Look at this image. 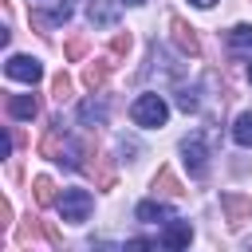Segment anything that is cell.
<instances>
[{
  "mask_svg": "<svg viewBox=\"0 0 252 252\" xmlns=\"http://www.w3.org/2000/svg\"><path fill=\"white\" fill-rule=\"evenodd\" d=\"M130 118H134V126L154 130V126H165L169 106H165V98H161V94H138V98H134V106H130Z\"/></svg>",
  "mask_w": 252,
  "mask_h": 252,
  "instance_id": "obj_1",
  "label": "cell"
},
{
  "mask_svg": "<svg viewBox=\"0 0 252 252\" xmlns=\"http://www.w3.org/2000/svg\"><path fill=\"white\" fill-rule=\"evenodd\" d=\"M39 158H51V161H67V165H75V146H71V138L63 134L59 122L39 138Z\"/></svg>",
  "mask_w": 252,
  "mask_h": 252,
  "instance_id": "obj_2",
  "label": "cell"
},
{
  "mask_svg": "<svg viewBox=\"0 0 252 252\" xmlns=\"http://www.w3.org/2000/svg\"><path fill=\"white\" fill-rule=\"evenodd\" d=\"M91 209H94V197H91L87 189H63V197H59V217H63V220L83 224V220L91 217Z\"/></svg>",
  "mask_w": 252,
  "mask_h": 252,
  "instance_id": "obj_3",
  "label": "cell"
},
{
  "mask_svg": "<svg viewBox=\"0 0 252 252\" xmlns=\"http://www.w3.org/2000/svg\"><path fill=\"white\" fill-rule=\"evenodd\" d=\"M181 154H185L189 173H193V177H205V169H209V138H205L201 130L189 134V138H181Z\"/></svg>",
  "mask_w": 252,
  "mask_h": 252,
  "instance_id": "obj_4",
  "label": "cell"
},
{
  "mask_svg": "<svg viewBox=\"0 0 252 252\" xmlns=\"http://www.w3.org/2000/svg\"><path fill=\"white\" fill-rule=\"evenodd\" d=\"M4 71H8V79L28 83V87H35V83L43 79V67H39V59H32V55H12V59L4 63Z\"/></svg>",
  "mask_w": 252,
  "mask_h": 252,
  "instance_id": "obj_5",
  "label": "cell"
},
{
  "mask_svg": "<svg viewBox=\"0 0 252 252\" xmlns=\"http://www.w3.org/2000/svg\"><path fill=\"white\" fill-rule=\"evenodd\" d=\"M220 209H224V217H228L232 228H240V224L252 220V197H244V193H224L220 197Z\"/></svg>",
  "mask_w": 252,
  "mask_h": 252,
  "instance_id": "obj_6",
  "label": "cell"
},
{
  "mask_svg": "<svg viewBox=\"0 0 252 252\" xmlns=\"http://www.w3.org/2000/svg\"><path fill=\"white\" fill-rule=\"evenodd\" d=\"M83 169L94 177V185H98V189H114V165H110L102 154H94L91 146H87V161H83Z\"/></svg>",
  "mask_w": 252,
  "mask_h": 252,
  "instance_id": "obj_7",
  "label": "cell"
},
{
  "mask_svg": "<svg viewBox=\"0 0 252 252\" xmlns=\"http://www.w3.org/2000/svg\"><path fill=\"white\" fill-rule=\"evenodd\" d=\"M169 28H173V43L181 47V55H201V39H197V28L193 24H185L181 16H173Z\"/></svg>",
  "mask_w": 252,
  "mask_h": 252,
  "instance_id": "obj_8",
  "label": "cell"
},
{
  "mask_svg": "<svg viewBox=\"0 0 252 252\" xmlns=\"http://www.w3.org/2000/svg\"><path fill=\"white\" fill-rule=\"evenodd\" d=\"M154 193H158V197H185V185L177 181V173H173V169H165V165H161V169L154 173Z\"/></svg>",
  "mask_w": 252,
  "mask_h": 252,
  "instance_id": "obj_9",
  "label": "cell"
},
{
  "mask_svg": "<svg viewBox=\"0 0 252 252\" xmlns=\"http://www.w3.org/2000/svg\"><path fill=\"white\" fill-rule=\"evenodd\" d=\"M189 240H193V228H189V220H177V217H173V220L165 224V232H161V244H165V248H185Z\"/></svg>",
  "mask_w": 252,
  "mask_h": 252,
  "instance_id": "obj_10",
  "label": "cell"
},
{
  "mask_svg": "<svg viewBox=\"0 0 252 252\" xmlns=\"http://www.w3.org/2000/svg\"><path fill=\"white\" fill-rule=\"evenodd\" d=\"M8 114L12 118H35L39 114V102H35V94H8Z\"/></svg>",
  "mask_w": 252,
  "mask_h": 252,
  "instance_id": "obj_11",
  "label": "cell"
},
{
  "mask_svg": "<svg viewBox=\"0 0 252 252\" xmlns=\"http://www.w3.org/2000/svg\"><path fill=\"white\" fill-rule=\"evenodd\" d=\"M79 122H83V126H102V122H106V102H102V98L79 102Z\"/></svg>",
  "mask_w": 252,
  "mask_h": 252,
  "instance_id": "obj_12",
  "label": "cell"
},
{
  "mask_svg": "<svg viewBox=\"0 0 252 252\" xmlns=\"http://www.w3.org/2000/svg\"><path fill=\"white\" fill-rule=\"evenodd\" d=\"M138 220H173V209L154 197V201H142L138 205Z\"/></svg>",
  "mask_w": 252,
  "mask_h": 252,
  "instance_id": "obj_13",
  "label": "cell"
},
{
  "mask_svg": "<svg viewBox=\"0 0 252 252\" xmlns=\"http://www.w3.org/2000/svg\"><path fill=\"white\" fill-rule=\"evenodd\" d=\"M87 16H91V24H114L118 20V8L110 0H91L87 4Z\"/></svg>",
  "mask_w": 252,
  "mask_h": 252,
  "instance_id": "obj_14",
  "label": "cell"
},
{
  "mask_svg": "<svg viewBox=\"0 0 252 252\" xmlns=\"http://www.w3.org/2000/svg\"><path fill=\"white\" fill-rule=\"evenodd\" d=\"M106 79H110V63H106V59H94V63H87V71H83V83H87L91 91H98Z\"/></svg>",
  "mask_w": 252,
  "mask_h": 252,
  "instance_id": "obj_15",
  "label": "cell"
},
{
  "mask_svg": "<svg viewBox=\"0 0 252 252\" xmlns=\"http://www.w3.org/2000/svg\"><path fill=\"white\" fill-rule=\"evenodd\" d=\"M32 193H35V205H51V201H55V181L39 173V177L32 181Z\"/></svg>",
  "mask_w": 252,
  "mask_h": 252,
  "instance_id": "obj_16",
  "label": "cell"
},
{
  "mask_svg": "<svg viewBox=\"0 0 252 252\" xmlns=\"http://www.w3.org/2000/svg\"><path fill=\"white\" fill-rule=\"evenodd\" d=\"M232 138H236V146H252V110L232 122Z\"/></svg>",
  "mask_w": 252,
  "mask_h": 252,
  "instance_id": "obj_17",
  "label": "cell"
},
{
  "mask_svg": "<svg viewBox=\"0 0 252 252\" xmlns=\"http://www.w3.org/2000/svg\"><path fill=\"white\" fill-rule=\"evenodd\" d=\"M228 43L240 47V51H248V47H252V24H236V28L228 32Z\"/></svg>",
  "mask_w": 252,
  "mask_h": 252,
  "instance_id": "obj_18",
  "label": "cell"
},
{
  "mask_svg": "<svg viewBox=\"0 0 252 252\" xmlns=\"http://www.w3.org/2000/svg\"><path fill=\"white\" fill-rule=\"evenodd\" d=\"M177 106H181L185 114H193V110L201 106V98H197V91H193V87H181V91H177Z\"/></svg>",
  "mask_w": 252,
  "mask_h": 252,
  "instance_id": "obj_19",
  "label": "cell"
},
{
  "mask_svg": "<svg viewBox=\"0 0 252 252\" xmlns=\"http://www.w3.org/2000/svg\"><path fill=\"white\" fill-rule=\"evenodd\" d=\"M63 55H67V59H83V55H87V35H71L67 47H63Z\"/></svg>",
  "mask_w": 252,
  "mask_h": 252,
  "instance_id": "obj_20",
  "label": "cell"
},
{
  "mask_svg": "<svg viewBox=\"0 0 252 252\" xmlns=\"http://www.w3.org/2000/svg\"><path fill=\"white\" fill-rule=\"evenodd\" d=\"M51 91H55V98H59V102H67V98H71V79H67V75H55Z\"/></svg>",
  "mask_w": 252,
  "mask_h": 252,
  "instance_id": "obj_21",
  "label": "cell"
},
{
  "mask_svg": "<svg viewBox=\"0 0 252 252\" xmlns=\"http://www.w3.org/2000/svg\"><path fill=\"white\" fill-rule=\"evenodd\" d=\"M130 43H134V39H130V32H118V35L110 39V51H114V55H126V51H130Z\"/></svg>",
  "mask_w": 252,
  "mask_h": 252,
  "instance_id": "obj_22",
  "label": "cell"
},
{
  "mask_svg": "<svg viewBox=\"0 0 252 252\" xmlns=\"http://www.w3.org/2000/svg\"><path fill=\"white\" fill-rule=\"evenodd\" d=\"M16 240H20V244H32V240H35V220H32V217L20 224V236H16Z\"/></svg>",
  "mask_w": 252,
  "mask_h": 252,
  "instance_id": "obj_23",
  "label": "cell"
},
{
  "mask_svg": "<svg viewBox=\"0 0 252 252\" xmlns=\"http://www.w3.org/2000/svg\"><path fill=\"white\" fill-rule=\"evenodd\" d=\"M67 16H71V4H67V0H59V4L51 8V20L59 24V20H67Z\"/></svg>",
  "mask_w": 252,
  "mask_h": 252,
  "instance_id": "obj_24",
  "label": "cell"
},
{
  "mask_svg": "<svg viewBox=\"0 0 252 252\" xmlns=\"http://www.w3.org/2000/svg\"><path fill=\"white\" fill-rule=\"evenodd\" d=\"M43 236H47V244L63 248V236H59V228H55V224H43Z\"/></svg>",
  "mask_w": 252,
  "mask_h": 252,
  "instance_id": "obj_25",
  "label": "cell"
},
{
  "mask_svg": "<svg viewBox=\"0 0 252 252\" xmlns=\"http://www.w3.org/2000/svg\"><path fill=\"white\" fill-rule=\"evenodd\" d=\"M0 224H4V228L12 224V201H8V197L0 201Z\"/></svg>",
  "mask_w": 252,
  "mask_h": 252,
  "instance_id": "obj_26",
  "label": "cell"
},
{
  "mask_svg": "<svg viewBox=\"0 0 252 252\" xmlns=\"http://www.w3.org/2000/svg\"><path fill=\"white\" fill-rule=\"evenodd\" d=\"M193 4H197V8H213L217 0H193Z\"/></svg>",
  "mask_w": 252,
  "mask_h": 252,
  "instance_id": "obj_27",
  "label": "cell"
},
{
  "mask_svg": "<svg viewBox=\"0 0 252 252\" xmlns=\"http://www.w3.org/2000/svg\"><path fill=\"white\" fill-rule=\"evenodd\" d=\"M126 4H142V0H126Z\"/></svg>",
  "mask_w": 252,
  "mask_h": 252,
  "instance_id": "obj_28",
  "label": "cell"
},
{
  "mask_svg": "<svg viewBox=\"0 0 252 252\" xmlns=\"http://www.w3.org/2000/svg\"><path fill=\"white\" fill-rule=\"evenodd\" d=\"M248 79H252V63H248Z\"/></svg>",
  "mask_w": 252,
  "mask_h": 252,
  "instance_id": "obj_29",
  "label": "cell"
}]
</instances>
